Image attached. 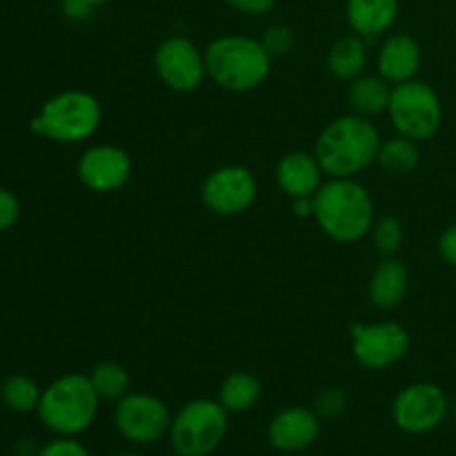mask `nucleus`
<instances>
[{
    "mask_svg": "<svg viewBox=\"0 0 456 456\" xmlns=\"http://www.w3.org/2000/svg\"><path fill=\"white\" fill-rule=\"evenodd\" d=\"M452 414L456 417V399H454V403H452Z\"/></svg>",
    "mask_w": 456,
    "mask_h": 456,
    "instance_id": "c9c22d12",
    "label": "nucleus"
},
{
    "mask_svg": "<svg viewBox=\"0 0 456 456\" xmlns=\"http://www.w3.org/2000/svg\"><path fill=\"white\" fill-rule=\"evenodd\" d=\"M370 234H372L374 245H377V249L383 254V256H395V254L401 249V245H403V239H405L403 223H401L396 216L379 218V221L374 223Z\"/></svg>",
    "mask_w": 456,
    "mask_h": 456,
    "instance_id": "393cba45",
    "label": "nucleus"
},
{
    "mask_svg": "<svg viewBox=\"0 0 456 456\" xmlns=\"http://www.w3.org/2000/svg\"><path fill=\"white\" fill-rule=\"evenodd\" d=\"M410 288V272L399 258L386 256L370 276V301L379 310H395L403 303Z\"/></svg>",
    "mask_w": 456,
    "mask_h": 456,
    "instance_id": "a211bd4d",
    "label": "nucleus"
},
{
    "mask_svg": "<svg viewBox=\"0 0 456 456\" xmlns=\"http://www.w3.org/2000/svg\"><path fill=\"white\" fill-rule=\"evenodd\" d=\"M292 212L301 218H314V196L292 199Z\"/></svg>",
    "mask_w": 456,
    "mask_h": 456,
    "instance_id": "473e14b6",
    "label": "nucleus"
},
{
    "mask_svg": "<svg viewBox=\"0 0 456 456\" xmlns=\"http://www.w3.org/2000/svg\"><path fill=\"white\" fill-rule=\"evenodd\" d=\"M92 4L87 0H62V13H65L69 20H87L94 13Z\"/></svg>",
    "mask_w": 456,
    "mask_h": 456,
    "instance_id": "7c9ffc66",
    "label": "nucleus"
},
{
    "mask_svg": "<svg viewBox=\"0 0 456 456\" xmlns=\"http://www.w3.org/2000/svg\"><path fill=\"white\" fill-rule=\"evenodd\" d=\"M154 67L165 87L178 94H190L203 85L208 76L205 52L185 36H172L163 40L154 53Z\"/></svg>",
    "mask_w": 456,
    "mask_h": 456,
    "instance_id": "9b49d317",
    "label": "nucleus"
},
{
    "mask_svg": "<svg viewBox=\"0 0 456 456\" xmlns=\"http://www.w3.org/2000/svg\"><path fill=\"white\" fill-rule=\"evenodd\" d=\"M230 430V412L218 401L196 399L172 417L169 445L176 456H209L221 448Z\"/></svg>",
    "mask_w": 456,
    "mask_h": 456,
    "instance_id": "423d86ee",
    "label": "nucleus"
},
{
    "mask_svg": "<svg viewBox=\"0 0 456 456\" xmlns=\"http://www.w3.org/2000/svg\"><path fill=\"white\" fill-rule=\"evenodd\" d=\"M387 114L399 136L417 142L435 136L444 123V105L439 94L417 78L392 87Z\"/></svg>",
    "mask_w": 456,
    "mask_h": 456,
    "instance_id": "0eeeda50",
    "label": "nucleus"
},
{
    "mask_svg": "<svg viewBox=\"0 0 456 456\" xmlns=\"http://www.w3.org/2000/svg\"><path fill=\"white\" fill-rule=\"evenodd\" d=\"M368 67V40L359 34L338 38L328 52V71L338 80L352 83Z\"/></svg>",
    "mask_w": 456,
    "mask_h": 456,
    "instance_id": "6ab92c4d",
    "label": "nucleus"
},
{
    "mask_svg": "<svg viewBox=\"0 0 456 456\" xmlns=\"http://www.w3.org/2000/svg\"><path fill=\"white\" fill-rule=\"evenodd\" d=\"M258 196V183L252 169L243 165H225L205 176L200 200L218 216H239L248 212Z\"/></svg>",
    "mask_w": 456,
    "mask_h": 456,
    "instance_id": "9d476101",
    "label": "nucleus"
},
{
    "mask_svg": "<svg viewBox=\"0 0 456 456\" xmlns=\"http://www.w3.org/2000/svg\"><path fill=\"white\" fill-rule=\"evenodd\" d=\"M263 395V386L254 374L234 372L223 381L221 392H218V403L230 414L248 412L258 403Z\"/></svg>",
    "mask_w": 456,
    "mask_h": 456,
    "instance_id": "412c9836",
    "label": "nucleus"
},
{
    "mask_svg": "<svg viewBox=\"0 0 456 456\" xmlns=\"http://www.w3.org/2000/svg\"><path fill=\"white\" fill-rule=\"evenodd\" d=\"M421 47L417 40L408 34H392L383 40L377 56L379 76L390 85H401L414 80V76L421 69Z\"/></svg>",
    "mask_w": 456,
    "mask_h": 456,
    "instance_id": "2eb2a0df",
    "label": "nucleus"
},
{
    "mask_svg": "<svg viewBox=\"0 0 456 456\" xmlns=\"http://www.w3.org/2000/svg\"><path fill=\"white\" fill-rule=\"evenodd\" d=\"M40 396H43V390L38 387V383L25 374H13L0 386V399L7 405V410L16 414L36 412Z\"/></svg>",
    "mask_w": 456,
    "mask_h": 456,
    "instance_id": "5701e85b",
    "label": "nucleus"
},
{
    "mask_svg": "<svg viewBox=\"0 0 456 456\" xmlns=\"http://www.w3.org/2000/svg\"><path fill=\"white\" fill-rule=\"evenodd\" d=\"M38 456H92L78 436H56L38 450Z\"/></svg>",
    "mask_w": 456,
    "mask_h": 456,
    "instance_id": "cd10ccee",
    "label": "nucleus"
},
{
    "mask_svg": "<svg viewBox=\"0 0 456 456\" xmlns=\"http://www.w3.org/2000/svg\"><path fill=\"white\" fill-rule=\"evenodd\" d=\"M223 3L230 4L236 12L248 13V16H263L274 9L276 0H223Z\"/></svg>",
    "mask_w": 456,
    "mask_h": 456,
    "instance_id": "c756f323",
    "label": "nucleus"
},
{
    "mask_svg": "<svg viewBox=\"0 0 456 456\" xmlns=\"http://www.w3.org/2000/svg\"><path fill=\"white\" fill-rule=\"evenodd\" d=\"M261 45L265 47V52L270 53L272 58H281V56H288L289 52H292L294 43H297V38H294V31L289 29L288 25H270L265 31H263L261 38Z\"/></svg>",
    "mask_w": 456,
    "mask_h": 456,
    "instance_id": "a878e982",
    "label": "nucleus"
},
{
    "mask_svg": "<svg viewBox=\"0 0 456 456\" xmlns=\"http://www.w3.org/2000/svg\"><path fill=\"white\" fill-rule=\"evenodd\" d=\"M76 174L87 190L110 194L127 185L132 178V159L123 147L94 145L80 154Z\"/></svg>",
    "mask_w": 456,
    "mask_h": 456,
    "instance_id": "ddd939ff",
    "label": "nucleus"
},
{
    "mask_svg": "<svg viewBox=\"0 0 456 456\" xmlns=\"http://www.w3.org/2000/svg\"><path fill=\"white\" fill-rule=\"evenodd\" d=\"M314 218L337 243H356L374 227V200L356 178H330L314 196Z\"/></svg>",
    "mask_w": 456,
    "mask_h": 456,
    "instance_id": "f03ea898",
    "label": "nucleus"
},
{
    "mask_svg": "<svg viewBox=\"0 0 456 456\" xmlns=\"http://www.w3.org/2000/svg\"><path fill=\"white\" fill-rule=\"evenodd\" d=\"M321 435V417L314 408L292 405L272 417L267 426V441L283 454H298L316 444Z\"/></svg>",
    "mask_w": 456,
    "mask_h": 456,
    "instance_id": "4468645a",
    "label": "nucleus"
},
{
    "mask_svg": "<svg viewBox=\"0 0 456 456\" xmlns=\"http://www.w3.org/2000/svg\"><path fill=\"white\" fill-rule=\"evenodd\" d=\"M347 408V395L341 387H325L316 395L314 399V412L321 419H337L346 412Z\"/></svg>",
    "mask_w": 456,
    "mask_h": 456,
    "instance_id": "bb28decb",
    "label": "nucleus"
},
{
    "mask_svg": "<svg viewBox=\"0 0 456 456\" xmlns=\"http://www.w3.org/2000/svg\"><path fill=\"white\" fill-rule=\"evenodd\" d=\"M392 87H395V85L387 83L383 76L363 74L359 76V78H354L347 85V102H350L352 114L372 118V116L387 111Z\"/></svg>",
    "mask_w": 456,
    "mask_h": 456,
    "instance_id": "aec40b11",
    "label": "nucleus"
},
{
    "mask_svg": "<svg viewBox=\"0 0 456 456\" xmlns=\"http://www.w3.org/2000/svg\"><path fill=\"white\" fill-rule=\"evenodd\" d=\"M89 4H92V7H101V4H107V3H111V0H87Z\"/></svg>",
    "mask_w": 456,
    "mask_h": 456,
    "instance_id": "72a5a7b5",
    "label": "nucleus"
},
{
    "mask_svg": "<svg viewBox=\"0 0 456 456\" xmlns=\"http://www.w3.org/2000/svg\"><path fill=\"white\" fill-rule=\"evenodd\" d=\"M92 379V386L96 390V395L101 396V401H116L123 399L125 395H129V374L116 361H102L89 374Z\"/></svg>",
    "mask_w": 456,
    "mask_h": 456,
    "instance_id": "b1692460",
    "label": "nucleus"
},
{
    "mask_svg": "<svg viewBox=\"0 0 456 456\" xmlns=\"http://www.w3.org/2000/svg\"><path fill=\"white\" fill-rule=\"evenodd\" d=\"M118 456H142V454H138V452H125V454H118Z\"/></svg>",
    "mask_w": 456,
    "mask_h": 456,
    "instance_id": "f704fd0d",
    "label": "nucleus"
},
{
    "mask_svg": "<svg viewBox=\"0 0 456 456\" xmlns=\"http://www.w3.org/2000/svg\"><path fill=\"white\" fill-rule=\"evenodd\" d=\"M172 417L163 399L147 392H129L116 401L114 428L134 445H151L169 435Z\"/></svg>",
    "mask_w": 456,
    "mask_h": 456,
    "instance_id": "6e6552de",
    "label": "nucleus"
},
{
    "mask_svg": "<svg viewBox=\"0 0 456 456\" xmlns=\"http://www.w3.org/2000/svg\"><path fill=\"white\" fill-rule=\"evenodd\" d=\"M346 18L352 34L374 40L392 29L399 18V0H346Z\"/></svg>",
    "mask_w": 456,
    "mask_h": 456,
    "instance_id": "f3484780",
    "label": "nucleus"
},
{
    "mask_svg": "<svg viewBox=\"0 0 456 456\" xmlns=\"http://www.w3.org/2000/svg\"><path fill=\"white\" fill-rule=\"evenodd\" d=\"M276 183L289 199L316 196L323 185V169L314 154L289 151L276 165Z\"/></svg>",
    "mask_w": 456,
    "mask_h": 456,
    "instance_id": "dca6fc26",
    "label": "nucleus"
},
{
    "mask_svg": "<svg viewBox=\"0 0 456 456\" xmlns=\"http://www.w3.org/2000/svg\"><path fill=\"white\" fill-rule=\"evenodd\" d=\"M352 352L356 363L368 370H386L405 359L410 352L408 330L395 321L352 328Z\"/></svg>",
    "mask_w": 456,
    "mask_h": 456,
    "instance_id": "f8f14e48",
    "label": "nucleus"
},
{
    "mask_svg": "<svg viewBox=\"0 0 456 456\" xmlns=\"http://www.w3.org/2000/svg\"><path fill=\"white\" fill-rule=\"evenodd\" d=\"M20 218V203L9 190L0 187V232L13 227Z\"/></svg>",
    "mask_w": 456,
    "mask_h": 456,
    "instance_id": "c85d7f7f",
    "label": "nucleus"
},
{
    "mask_svg": "<svg viewBox=\"0 0 456 456\" xmlns=\"http://www.w3.org/2000/svg\"><path fill=\"white\" fill-rule=\"evenodd\" d=\"M274 58L261 40L248 36H221L205 49L208 76L225 92L245 94L261 87L270 76Z\"/></svg>",
    "mask_w": 456,
    "mask_h": 456,
    "instance_id": "7ed1b4c3",
    "label": "nucleus"
},
{
    "mask_svg": "<svg viewBox=\"0 0 456 456\" xmlns=\"http://www.w3.org/2000/svg\"><path fill=\"white\" fill-rule=\"evenodd\" d=\"M445 392L435 383H412L395 396L392 421L408 435H428L445 421L450 412Z\"/></svg>",
    "mask_w": 456,
    "mask_h": 456,
    "instance_id": "1a4fd4ad",
    "label": "nucleus"
},
{
    "mask_svg": "<svg viewBox=\"0 0 456 456\" xmlns=\"http://www.w3.org/2000/svg\"><path fill=\"white\" fill-rule=\"evenodd\" d=\"M102 107L94 94L69 89L49 98L40 114L31 118V132L56 142H83L98 132Z\"/></svg>",
    "mask_w": 456,
    "mask_h": 456,
    "instance_id": "39448f33",
    "label": "nucleus"
},
{
    "mask_svg": "<svg viewBox=\"0 0 456 456\" xmlns=\"http://www.w3.org/2000/svg\"><path fill=\"white\" fill-rule=\"evenodd\" d=\"M439 252L445 263L456 267V225H450L439 239Z\"/></svg>",
    "mask_w": 456,
    "mask_h": 456,
    "instance_id": "2f4dec72",
    "label": "nucleus"
},
{
    "mask_svg": "<svg viewBox=\"0 0 456 456\" xmlns=\"http://www.w3.org/2000/svg\"><path fill=\"white\" fill-rule=\"evenodd\" d=\"M381 136L372 118L347 114L332 120L321 132L314 156L330 178H356L377 160Z\"/></svg>",
    "mask_w": 456,
    "mask_h": 456,
    "instance_id": "f257e3e1",
    "label": "nucleus"
},
{
    "mask_svg": "<svg viewBox=\"0 0 456 456\" xmlns=\"http://www.w3.org/2000/svg\"><path fill=\"white\" fill-rule=\"evenodd\" d=\"M101 396L85 374H65L43 390L38 417L56 436H80L94 426Z\"/></svg>",
    "mask_w": 456,
    "mask_h": 456,
    "instance_id": "20e7f679",
    "label": "nucleus"
},
{
    "mask_svg": "<svg viewBox=\"0 0 456 456\" xmlns=\"http://www.w3.org/2000/svg\"><path fill=\"white\" fill-rule=\"evenodd\" d=\"M377 163L386 169L387 174L395 176H408L421 163V154H419L417 141H410L405 136H395L390 141H381L379 147Z\"/></svg>",
    "mask_w": 456,
    "mask_h": 456,
    "instance_id": "4be33fe9",
    "label": "nucleus"
}]
</instances>
